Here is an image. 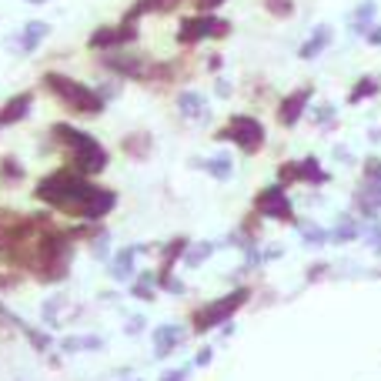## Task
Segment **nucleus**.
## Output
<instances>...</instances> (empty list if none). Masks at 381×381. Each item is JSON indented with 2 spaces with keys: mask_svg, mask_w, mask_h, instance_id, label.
I'll list each match as a JSON object with an SVG mask.
<instances>
[{
  "mask_svg": "<svg viewBox=\"0 0 381 381\" xmlns=\"http://www.w3.org/2000/svg\"><path fill=\"white\" fill-rule=\"evenodd\" d=\"M114 207H117V190L104 188V184L94 181V188L87 190V198L80 201V207L74 211V217L77 221H104Z\"/></svg>",
  "mask_w": 381,
  "mask_h": 381,
  "instance_id": "obj_9",
  "label": "nucleus"
},
{
  "mask_svg": "<svg viewBox=\"0 0 381 381\" xmlns=\"http://www.w3.org/2000/svg\"><path fill=\"white\" fill-rule=\"evenodd\" d=\"M20 217L24 211H13V207H0V267L7 265V254L13 248L17 228H20Z\"/></svg>",
  "mask_w": 381,
  "mask_h": 381,
  "instance_id": "obj_15",
  "label": "nucleus"
},
{
  "mask_svg": "<svg viewBox=\"0 0 381 381\" xmlns=\"http://www.w3.org/2000/svg\"><path fill=\"white\" fill-rule=\"evenodd\" d=\"M308 101H311V87H298V90H291L288 97H281V104H278V124L281 127H294L298 121H301V114H305Z\"/></svg>",
  "mask_w": 381,
  "mask_h": 381,
  "instance_id": "obj_12",
  "label": "nucleus"
},
{
  "mask_svg": "<svg viewBox=\"0 0 381 381\" xmlns=\"http://www.w3.org/2000/svg\"><path fill=\"white\" fill-rule=\"evenodd\" d=\"M328 238H331V234H328V231H321L318 224H315V228H311V224H305V228H301V241H305L308 248H311V244H325Z\"/></svg>",
  "mask_w": 381,
  "mask_h": 381,
  "instance_id": "obj_34",
  "label": "nucleus"
},
{
  "mask_svg": "<svg viewBox=\"0 0 381 381\" xmlns=\"http://www.w3.org/2000/svg\"><path fill=\"white\" fill-rule=\"evenodd\" d=\"M27 4H37V7H40V4H47V0H27Z\"/></svg>",
  "mask_w": 381,
  "mask_h": 381,
  "instance_id": "obj_46",
  "label": "nucleus"
},
{
  "mask_svg": "<svg viewBox=\"0 0 381 381\" xmlns=\"http://www.w3.org/2000/svg\"><path fill=\"white\" fill-rule=\"evenodd\" d=\"M188 238H171V241L161 248V267H157V274H171L174 271V265H178L181 258H184V251H188Z\"/></svg>",
  "mask_w": 381,
  "mask_h": 381,
  "instance_id": "obj_23",
  "label": "nucleus"
},
{
  "mask_svg": "<svg viewBox=\"0 0 381 381\" xmlns=\"http://www.w3.org/2000/svg\"><path fill=\"white\" fill-rule=\"evenodd\" d=\"M121 151H124L131 161H147L154 151L151 131H131V134H124V138H121Z\"/></svg>",
  "mask_w": 381,
  "mask_h": 381,
  "instance_id": "obj_17",
  "label": "nucleus"
},
{
  "mask_svg": "<svg viewBox=\"0 0 381 381\" xmlns=\"http://www.w3.org/2000/svg\"><path fill=\"white\" fill-rule=\"evenodd\" d=\"M47 37H51V24H47V20H27V24L20 27V34H13V37L7 40V51L27 57V54H37L40 44Z\"/></svg>",
  "mask_w": 381,
  "mask_h": 381,
  "instance_id": "obj_10",
  "label": "nucleus"
},
{
  "mask_svg": "<svg viewBox=\"0 0 381 381\" xmlns=\"http://www.w3.org/2000/svg\"><path fill=\"white\" fill-rule=\"evenodd\" d=\"M355 238H361V224H358L351 214H341L338 224H334V231H331V241L348 244V241H355Z\"/></svg>",
  "mask_w": 381,
  "mask_h": 381,
  "instance_id": "obj_27",
  "label": "nucleus"
},
{
  "mask_svg": "<svg viewBox=\"0 0 381 381\" xmlns=\"http://www.w3.org/2000/svg\"><path fill=\"white\" fill-rule=\"evenodd\" d=\"M40 87L74 117H101L107 111V101L97 94V87H87L84 80L64 74V71H44L40 74Z\"/></svg>",
  "mask_w": 381,
  "mask_h": 381,
  "instance_id": "obj_3",
  "label": "nucleus"
},
{
  "mask_svg": "<svg viewBox=\"0 0 381 381\" xmlns=\"http://www.w3.org/2000/svg\"><path fill=\"white\" fill-rule=\"evenodd\" d=\"M207 71H211V74L221 71V54H211V57H207Z\"/></svg>",
  "mask_w": 381,
  "mask_h": 381,
  "instance_id": "obj_45",
  "label": "nucleus"
},
{
  "mask_svg": "<svg viewBox=\"0 0 381 381\" xmlns=\"http://www.w3.org/2000/svg\"><path fill=\"white\" fill-rule=\"evenodd\" d=\"M90 188H94V178H84L71 164H61L47 174H40V181L34 184V201H40L47 211L74 217V211L87 198Z\"/></svg>",
  "mask_w": 381,
  "mask_h": 381,
  "instance_id": "obj_2",
  "label": "nucleus"
},
{
  "mask_svg": "<svg viewBox=\"0 0 381 381\" xmlns=\"http://www.w3.org/2000/svg\"><path fill=\"white\" fill-rule=\"evenodd\" d=\"M140 40V27L117 20V24H101L87 34V51L107 54V51H121V47H134Z\"/></svg>",
  "mask_w": 381,
  "mask_h": 381,
  "instance_id": "obj_7",
  "label": "nucleus"
},
{
  "mask_svg": "<svg viewBox=\"0 0 381 381\" xmlns=\"http://www.w3.org/2000/svg\"><path fill=\"white\" fill-rule=\"evenodd\" d=\"M24 334H27V341H30V348H37L40 355H47V351L54 348V334H47L44 328H34V325H27Z\"/></svg>",
  "mask_w": 381,
  "mask_h": 381,
  "instance_id": "obj_32",
  "label": "nucleus"
},
{
  "mask_svg": "<svg viewBox=\"0 0 381 381\" xmlns=\"http://www.w3.org/2000/svg\"><path fill=\"white\" fill-rule=\"evenodd\" d=\"M224 0H194V7H198V13H214L217 7H221Z\"/></svg>",
  "mask_w": 381,
  "mask_h": 381,
  "instance_id": "obj_40",
  "label": "nucleus"
},
{
  "mask_svg": "<svg viewBox=\"0 0 381 381\" xmlns=\"http://www.w3.org/2000/svg\"><path fill=\"white\" fill-rule=\"evenodd\" d=\"M375 13H378V4H375V0H361V4H358L355 13H351V20H348V27H351L355 37H365V34H368Z\"/></svg>",
  "mask_w": 381,
  "mask_h": 381,
  "instance_id": "obj_21",
  "label": "nucleus"
},
{
  "mask_svg": "<svg viewBox=\"0 0 381 381\" xmlns=\"http://www.w3.org/2000/svg\"><path fill=\"white\" fill-rule=\"evenodd\" d=\"M331 37H334V30H331V24H318L315 30H311V37L301 44V61H315V57H321V54L328 51Z\"/></svg>",
  "mask_w": 381,
  "mask_h": 381,
  "instance_id": "obj_19",
  "label": "nucleus"
},
{
  "mask_svg": "<svg viewBox=\"0 0 381 381\" xmlns=\"http://www.w3.org/2000/svg\"><path fill=\"white\" fill-rule=\"evenodd\" d=\"M51 140L57 144L64 164H71L84 178H97L111 164V154H107V147H104L101 140L94 138L90 131H80V127L67 124V121L51 124Z\"/></svg>",
  "mask_w": 381,
  "mask_h": 381,
  "instance_id": "obj_1",
  "label": "nucleus"
},
{
  "mask_svg": "<svg viewBox=\"0 0 381 381\" xmlns=\"http://www.w3.org/2000/svg\"><path fill=\"white\" fill-rule=\"evenodd\" d=\"M188 375H190V368H171V371H164L157 381H188Z\"/></svg>",
  "mask_w": 381,
  "mask_h": 381,
  "instance_id": "obj_39",
  "label": "nucleus"
},
{
  "mask_svg": "<svg viewBox=\"0 0 381 381\" xmlns=\"http://www.w3.org/2000/svg\"><path fill=\"white\" fill-rule=\"evenodd\" d=\"M61 308H67V298H64V294H51V298L44 301L40 318H44V325H47V328H61V321H64Z\"/></svg>",
  "mask_w": 381,
  "mask_h": 381,
  "instance_id": "obj_28",
  "label": "nucleus"
},
{
  "mask_svg": "<svg viewBox=\"0 0 381 381\" xmlns=\"http://www.w3.org/2000/svg\"><path fill=\"white\" fill-rule=\"evenodd\" d=\"M298 181V161H288V164H278V184H294Z\"/></svg>",
  "mask_w": 381,
  "mask_h": 381,
  "instance_id": "obj_36",
  "label": "nucleus"
},
{
  "mask_svg": "<svg viewBox=\"0 0 381 381\" xmlns=\"http://www.w3.org/2000/svg\"><path fill=\"white\" fill-rule=\"evenodd\" d=\"M34 111V90H20V94H11L7 101L0 104V131L4 127H17L24 124Z\"/></svg>",
  "mask_w": 381,
  "mask_h": 381,
  "instance_id": "obj_11",
  "label": "nucleus"
},
{
  "mask_svg": "<svg viewBox=\"0 0 381 381\" xmlns=\"http://www.w3.org/2000/svg\"><path fill=\"white\" fill-rule=\"evenodd\" d=\"M378 90H381V80H378V77H361V80H358L355 87H351V94H348V101H351V104H361L365 97H375Z\"/></svg>",
  "mask_w": 381,
  "mask_h": 381,
  "instance_id": "obj_30",
  "label": "nucleus"
},
{
  "mask_svg": "<svg viewBox=\"0 0 381 381\" xmlns=\"http://www.w3.org/2000/svg\"><path fill=\"white\" fill-rule=\"evenodd\" d=\"M248 301H251V288H248V284H238L234 291L221 294V298H214V301H207V305H201V308H194L190 328H194V334H207L211 328L228 325L231 318L238 315Z\"/></svg>",
  "mask_w": 381,
  "mask_h": 381,
  "instance_id": "obj_4",
  "label": "nucleus"
},
{
  "mask_svg": "<svg viewBox=\"0 0 381 381\" xmlns=\"http://www.w3.org/2000/svg\"><path fill=\"white\" fill-rule=\"evenodd\" d=\"M174 104H178L181 117H188V121H198V124H207V121H211L207 97H204V94H198V90H181L178 97H174Z\"/></svg>",
  "mask_w": 381,
  "mask_h": 381,
  "instance_id": "obj_13",
  "label": "nucleus"
},
{
  "mask_svg": "<svg viewBox=\"0 0 381 381\" xmlns=\"http://www.w3.org/2000/svg\"><path fill=\"white\" fill-rule=\"evenodd\" d=\"M328 171L318 164V157H305V161H298V181H305V184H328Z\"/></svg>",
  "mask_w": 381,
  "mask_h": 381,
  "instance_id": "obj_26",
  "label": "nucleus"
},
{
  "mask_svg": "<svg viewBox=\"0 0 381 381\" xmlns=\"http://www.w3.org/2000/svg\"><path fill=\"white\" fill-rule=\"evenodd\" d=\"M64 355H80V351H101L104 348V338L101 334H67L57 341Z\"/></svg>",
  "mask_w": 381,
  "mask_h": 381,
  "instance_id": "obj_20",
  "label": "nucleus"
},
{
  "mask_svg": "<svg viewBox=\"0 0 381 381\" xmlns=\"http://www.w3.org/2000/svg\"><path fill=\"white\" fill-rule=\"evenodd\" d=\"M181 4H184V0H134V4L124 11L121 20H127V24H138L140 17H151V13H171V11H178Z\"/></svg>",
  "mask_w": 381,
  "mask_h": 381,
  "instance_id": "obj_16",
  "label": "nucleus"
},
{
  "mask_svg": "<svg viewBox=\"0 0 381 381\" xmlns=\"http://www.w3.org/2000/svg\"><path fill=\"white\" fill-rule=\"evenodd\" d=\"M211 358H214V351H211V348H201V351L194 355V365H198V368H207V365H211Z\"/></svg>",
  "mask_w": 381,
  "mask_h": 381,
  "instance_id": "obj_41",
  "label": "nucleus"
},
{
  "mask_svg": "<svg viewBox=\"0 0 381 381\" xmlns=\"http://www.w3.org/2000/svg\"><path fill=\"white\" fill-rule=\"evenodd\" d=\"M87 248H90V258H94V261H111V234H107V228L101 231V234H94V238H90L87 241Z\"/></svg>",
  "mask_w": 381,
  "mask_h": 381,
  "instance_id": "obj_31",
  "label": "nucleus"
},
{
  "mask_svg": "<svg viewBox=\"0 0 381 381\" xmlns=\"http://www.w3.org/2000/svg\"><path fill=\"white\" fill-rule=\"evenodd\" d=\"M261 4H265V11L271 13V17H278V20H284V17L294 13V0H261Z\"/></svg>",
  "mask_w": 381,
  "mask_h": 381,
  "instance_id": "obj_33",
  "label": "nucleus"
},
{
  "mask_svg": "<svg viewBox=\"0 0 381 381\" xmlns=\"http://www.w3.org/2000/svg\"><path fill=\"white\" fill-rule=\"evenodd\" d=\"M231 34V20L217 13H190L178 27V47H198L201 40H221Z\"/></svg>",
  "mask_w": 381,
  "mask_h": 381,
  "instance_id": "obj_6",
  "label": "nucleus"
},
{
  "mask_svg": "<svg viewBox=\"0 0 381 381\" xmlns=\"http://www.w3.org/2000/svg\"><path fill=\"white\" fill-rule=\"evenodd\" d=\"M134 261H138V244L134 248H117L114 258H111V278L117 284H127V281H134Z\"/></svg>",
  "mask_w": 381,
  "mask_h": 381,
  "instance_id": "obj_18",
  "label": "nucleus"
},
{
  "mask_svg": "<svg viewBox=\"0 0 381 381\" xmlns=\"http://www.w3.org/2000/svg\"><path fill=\"white\" fill-rule=\"evenodd\" d=\"M365 37H368L371 47H381V27H371L368 34H365Z\"/></svg>",
  "mask_w": 381,
  "mask_h": 381,
  "instance_id": "obj_44",
  "label": "nucleus"
},
{
  "mask_svg": "<svg viewBox=\"0 0 381 381\" xmlns=\"http://www.w3.org/2000/svg\"><path fill=\"white\" fill-rule=\"evenodd\" d=\"M151 344H154V358L174 355L181 344H184V328L181 325H157L151 334Z\"/></svg>",
  "mask_w": 381,
  "mask_h": 381,
  "instance_id": "obj_14",
  "label": "nucleus"
},
{
  "mask_svg": "<svg viewBox=\"0 0 381 381\" xmlns=\"http://www.w3.org/2000/svg\"><path fill=\"white\" fill-rule=\"evenodd\" d=\"M190 167H201V171H207L214 181H228L231 174H234V164H231V157L224 151L214 154V157H204V161H190Z\"/></svg>",
  "mask_w": 381,
  "mask_h": 381,
  "instance_id": "obj_22",
  "label": "nucleus"
},
{
  "mask_svg": "<svg viewBox=\"0 0 381 381\" xmlns=\"http://www.w3.org/2000/svg\"><path fill=\"white\" fill-rule=\"evenodd\" d=\"M97 94H101V97H104L107 104L114 101V97H121V77H111V80L97 84Z\"/></svg>",
  "mask_w": 381,
  "mask_h": 381,
  "instance_id": "obj_35",
  "label": "nucleus"
},
{
  "mask_svg": "<svg viewBox=\"0 0 381 381\" xmlns=\"http://www.w3.org/2000/svg\"><path fill=\"white\" fill-rule=\"evenodd\" d=\"M144 328H147V318H144V315H131V318H127V325H124V334H127V338H138Z\"/></svg>",
  "mask_w": 381,
  "mask_h": 381,
  "instance_id": "obj_37",
  "label": "nucleus"
},
{
  "mask_svg": "<svg viewBox=\"0 0 381 381\" xmlns=\"http://www.w3.org/2000/svg\"><path fill=\"white\" fill-rule=\"evenodd\" d=\"M265 124L251 114H231L228 124L214 131V140H228L234 147H241L244 154H258L265 147Z\"/></svg>",
  "mask_w": 381,
  "mask_h": 381,
  "instance_id": "obj_5",
  "label": "nucleus"
},
{
  "mask_svg": "<svg viewBox=\"0 0 381 381\" xmlns=\"http://www.w3.org/2000/svg\"><path fill=\"white\" fill-rule=\"evenodd\" d=\"M211 254H214V244H211V241L188 244V251H184V258H181V265H184V267H201Z\"/></svg>",
  "mask_w": 381,
  "mask_h": 381,
  "instance_id": "obj_29",
  "label": "nucleus"
},
{
  "mask_svg": "<svg viewBox=\"0 0 381 381\" xmlns=\"http://www.w3.org/2000/svg\"><path fill=\"white\" fill-rule=\"evenodd\" d=\"M331 117H334V107H331V104H321V107H315V124L331 127Z\"/></svg>",
  "mask_w": 381,
  "mask_h": 381,
  "instance_id": "obj_38",
  "label": "nucleus"
},
{
  "mask_svg": "<svg viewBox=\"0 0 381 381\" xmlns=\"http://www.w3.org/2000/svg\"><path fill=\"white\" fill-rule=\"evenodd\" d=\"M157 271H144V274H134L131 281V298H138V301H154L157 298Z\"/></svg>",
  "mask_w": 381,
  "mask_h": 381,
  "instance_id": "obj_24",
  "label": "nucleus"
},
{
  "mask_svg": "<svg viewBox=\"0 0 381 381\" xmlns=\"http://www.w3.org/2000/svg\"><path fill=\"white\" fill-rule=\"evenodd\" d=\"M214 94H217V97H231V80H224V77H217Z\"/></svg>",
  "mask_w": 381,
  "mask_h": 381,
  "instance_id": "obj_43",
  "label": "nucleus"
},
{
  "mask_svg": "<svg viewBox=\"0 0 381 381\" xmlns=\"http://www.w3.org/2000/svg\"><path fill=\"white\" fill-rule=\"evenodd\" d=\"M27 178V167L20 164L17 154H4L0 157V184H20Z\"/></svg>",
  "mask_w": 381,
  "mask_h": 381,
  "instance_id": "obj_25",
  "label": "nucleus"
},
{
  "mask_svg": "<svg viewBox=\"0 0 381 381\" xmlns=\"http://www.w3.org/2000/svg\"><path fill=\"white\" fill-rule=\"evenodd\" d=\"M254 214L271 217V221H294V204L281 184H271V188L254 194Z\"/></svg>",
  "mask_w": 381,
  "mask_h": 381,
  "instance_id": "obj_8",
  "label": "nucleus"
},
{
  "mask_svg": "<svg viewBox=\"0 0 381 381\" xmlns=\"http://www.w3.org/2000/svg\"><path fill=\"white\" fill-rule=\"evenodd\" d=\"M13 288V274H11V267H0V294L4 291H11Z\"/></svg>",
  "mask_w": 381,
  "mask_h": 381,
  "instance_id": "obj_42",
  "label": "nucleus"
}]
</instances>
